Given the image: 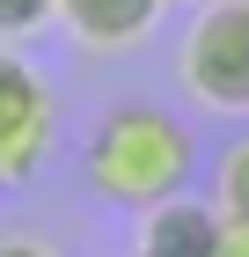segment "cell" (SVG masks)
Instances as JSON below:
<instances>
[{
    "mask_svg": "<svg viewBox=\"0 0 249 257\" xmlns=\"http://www.w3.org/2000/svg\"><path fill=\"white\" fill-rule=\"evenodd\" d=\"M176 81L198 110L249 118V0H198L176 37Z\"/></svg>",
    "mask_w": 249,
    "mask_h": 257,
    "instance_id": "7a4b0ae2",
    "label": "cell"
},
{
    "mask_svg": "<svg viewBox=\"0 0 249 257\" xmlns=\"http://www.w3.org/2000/svg\"><path fill=\"white\" fill-rule=\"evenodd\" d=\"M212 257H249V220H220V242Z\"/></svg>",
    "mask_w": 249,
    "mask_h": 257,
    "instance_id": "ba28073f",
    "label": "cell"
},
{
    "mask_svg": "<svg viewBox=\"0 0 249 257\" xmlns=\"http://www.w3.org/2000/svg\"><path fill=\"white\" fill-rule=\"evenodd\" d=\"M59 22V0H0V44H30Z\"/></svg>",
    "mask_w": 249,
    "mask_h": 257,
    "instance_id": "52a82bcc",
    "label": "cell"
},
{
    "mask_svg": "<svg viewBox=\"0 0 249 257\" xmlns=\"http://www.w3.org/2000/svg\"><path fill=\"white\" fill-rule=\"evenodd\" d=\"M81 184L117 213H154L205 184V147L161 103H117L96 118V133L81 147Z\"/></svg>",
    "mask_w": 249,
    "mask_h": 257,
    "instance_id": "6da1fadb",
    "label": "cell"
},
{
    "mask_svg": "<svg viewBox=\"0 0 249 257\" xmlns=\"http://www.w3.org/2000/svg\"><path fill=\"white\" fill-rule=\"evenodd\" d=\"M205 198L220 206V220H249V133H234L205 169Z\"/></svg>",
    "mask_w": 249,
    "mask_h": 257,
    "instance_id": "8992f818",
    "label": "cell"
},
{
    "mask_svg": "<svg viewBox=\"0 0 249 257\" xmlns=\"http://www.w3.org/2000/svg\"><path fill=\"white\" fill-rule=\"evenodd\" d=\"M59 147V96L15 44H0V191L37 184Z\"/></svg>",
    "mask_w": 249,
    "mask_h": 257,
    "instance_id": "3957f363",
    "label": "cell"
},
{
    "mask_svg": "<svg viewBox=\"0 0 249 257\" xmlns=\"http://www.w3.org/2000/svg\"><path fill=\"white\" fill-rule=\"evenodd\" d=\"M0 257H59L44 235H0Z\"/></svg>",
    "mask_w": 249,
    "mask_h": 257,
    "instance_id": "9c48e42d",
    "label": "cell"
},
{
    "mask_svg": "<svg viewBox=\"0 0 249 257\" xmlns=\"http://www.w3.org/2000/svg\"><path fill=\"white\" fill-rule=\"evenodd\" d=\"M169 0H59V30L81 52H132L154 37Z\"/></svg>",
    "mask_w": 249,
    "mask_h": 257,
    "instance_id": "277c9868",
    "label": "cell"
},
{
    "mask_svg": "<svg viewBox=\"0 0 249 257\" xmlns=\"http://www.w3.org/2000/svg\"><path fill=\"white\" fill-rule=\"evenodd\" d=\"M212 242H220V206L205 191L139 213V257H212Z\"/></svg>",
    "mask_w": 249,
    "mask_h": 257,
    "instance_id": "5b68a950",
    "label": "cell"
}]
</instances>
